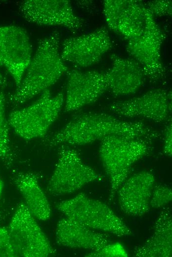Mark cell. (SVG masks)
I'll return each mask as SVG.
<instances>
[{
    "label": "cell",
    "mask_w": 172,
    "mask_h": 257,
    "mask_svg": "<svg viewBox=\"0 0 172 257\" xmlns=\"http://www.w3.org/2000/svg\"><path fill=\"white\" fill-rule=\"evenodd\" d=\"M111 135L151 140L159 134L141 121H126L102 112H83L74 116L47 141L51 146L58 144L83 145Z\"/></svg>",
    "instance_id": "6da1fadb"
},
{
    "label": "cell",
    "mask_w": 172,
    "mask_h": 257,
    "mask_svg": "<svg viewBox=\"0 0 172 257\" xmlns=\"http://www.w3.org/2000/svg\"><path fill=\"white\" fill-rule=\"evenodd\" d=\"M60 36L54 31L42 39L22 81L9 101L18 106L41 94L56 83L68 68L59 52Z\"/></svg>",
    "instance_id": "7a4b0ae2"
},
{
    "label": "cell",
    "mask_w": 172,
    "mask_h": 257,
    "mask_svg": "<svg viewBox=\"0 0 172 257\" xmlns=\"http://www.w3.org/2000/svg\"><path fill=\"white\" fill-rule=\"evenodd\" d=\"M149 141L119 135L109 136L101 140L99 154L110 183L109 200L128 177L133 165L149 153Z\"/></svg>",
    "instance_id": "3957f363"
},
{
    "label": "cell",
    "mask_w": 172,
    "mask_h": 257,
    "mask_svg": "<svg viewBox=\"0 0 172 257\" xmlns=\"http://www.w3.org/2000/svg\"><path fill=\"white\" fill-rule=\"evenodd\" d=\"M64 100L63 92L53 96L47 89L30 105L11 112L8 125L24 139L43 137L58 118Z\"/></svg>",
    "instance_id": "277c9868"
},
{
    "label": "cell",
    "mask_w": 172,
    "mask_h": 257,
    "mask_svg": "<svg viewBox=\"0 0 172 257\" xmlns=\"http://www.w3.org/2000/svg\"><path fill=\"white\" fill-rule=\"evenodd\" d=\"M57 209L66 216L92 229L122 237L131 235V230L105 203L84 193L60 202Z\"/></svg>",
    "instance_id": "5b68a950"
},
{
    "label": "cell",
    "mask_w": 172,
    "mask_h": 257,
    "mask_svg": "<svg viewBox=\"0 0 172 257\" xmlns=\"http://www.w3.org/2000/svg\"><path fill=\"white\" fill-rule=\"evenodd\" d=\"M58 158L46 186L48 193L54 196L73 193L84 185L103 180V176L85 164L77 151L62 145Z\"/></svg>",
    "instance_id": "8992f818"
},
{
    "label": "cell",
    "mask_w": 172,
    "mask_h": 257,
    "mask_svg": "<svg viewBox=\"0 0 172 257\" xmlns=\"http://www.w3.org/2000/svg\"><path fill=\"white\" fill-rule=\"evenodd\" d=\"M7 228L18 257L55 255V250L24 202L19 204Z\"/></svg>",
    "instance_id": "52a82bcc"
},
{
    "label": "cell",
    "mask_w": 172,
    "mask_h": 257,
    "mask_svg": "<svg viewBox=\"0 0 172 257\" xmlns=\"http://www.w3.org/2000/svg\"><path fill=\"white\" fill-rule=\"evenodd\" d=\"M165 35L147 9L143 33L128 40L126 50L142 67L145 77L153 80L162 78L166 73L161 50Z\"/></svg>",
    "instance_id": "ba28073f"
},
{
    "label": "cell",
    "mask_w": 172,
    "mask_h": 257,
    "mask_svg": "<svg viewBox=\"0 0 172 257\" xmlns=\"http://www.w3.org/2000/svg\"><path fill=\"white\" fill-rule=\"evenodd\" d=\"M32 47L25 29L19 26H0V66L5 68L17 87L32 59Z\"/></svg>",
    "instance_id": "9c48e42d"
},
{
    "label": "cell",
    "mask_w": 172,
    "mask_h": 257,
    "mask_svg": "<svg viewBox=\"0 0 172 257\" xmlns=\"http://www.w3.org/2000/svg\"><path fill=\"white\" fill-rule=\"evenodd\" d=\"M19 9L26 20L40 25L60 26L77 31L84 25V20L75 13L67 0H25Z\"/></svg>",
    "instance_id": "30bf717a"
},
{
    "label": "cell",
    "mask_w": 172,
    "mask_h": 257,
    "mask_svg": "<svg viewBox=\"0 0 172 257\" xmlns=\"http://www.w3.org/2000/svg\"><path fill=\"white\" fill-rule=\"evenodd\" d=\"M172 101L170 90L157 88L128 100L114 102L109 105V109L119 116L161 123L170 118Z\"/></svg>",
    "instance_id": "8fae6325"
},
{
    "label": "cell",
    "mask_w": 172,
    "mask_h": 257,
    "mask_svg": "<svg viewBox=\"0 0 172 257\" xmlns=\"http://www.w3.org/2000/svg\"><path fill=\"white\" fill-rule=\"evenodd\" d=\"M112 46L108 30L102 27L86 34L66 39L60 54L64 61L85 68L97 63Z\"/></svg>",
    "instance_id": "7c38bea8"
},
{
    "label": "cell",
    "mask_w": 172,
    "mask_h": 257,
    "mask_svg": "<svg viewBox=\"0 0 172 257\" xmlns=\"http://www.w3.org/2000/svg\"><path fill=\"white\" fill-rule=\"evenodd\" d=\"M67 73L65 112L77 111L96 102L108 89L106 72L73 69Z\"/></svg>",
    "instance_id": "4fadbf2b"
},
{
    "label": "cell",
    "mask_w": 172,
    "mask_h": 257,
    "mask_svg": "<svg viewBox=\"0 0 172 257\" xmlns=\"http://www.w3.org/2000/svg\"><path fill=\"white\" fill-rule=\"evenodd\" d=\"M155 182L154 175L148 171H140L127 178L117 192L122 211L134 216L147 213Z\"/></svg>",
    "instance_id": "5bb4252c"
},
{
    "label": "cell",
    "mask_w": 172,
    "mask_h": 257,
    "mask_svg": "<svg viewBox=\"0 0 172 257\" xmlns=\"http://www.w3.org/2000/svg\"><path fill=\"white\" fill-rule=\"evenodd\" d=\"M111 67L106 72L108 89L115 96L135 93L142 86L145 77L143 70L133 59L110 55Z\"/></svg>",
    "instance_id": "9a60e30c"
},
{
    "label": "cell",
    "mask_w": 172,
    "mask_h": 257,
    "mask_svg": "<svg viewBox=\"0 0 172 257\" xmlns=\"http://www.w3.org/2000/svg\"><path fill=\"white\" fill-rule=\"evenodd\" d=\"M56 243L61 246L94 251L110 243L108 236L66 216L57 223Z\"/></svg>",
    "instance_id": "2e32d148"
},
{
    "label": "cell",
    "mask_w": 172,
    "mask_h": 257,
    "mask_svg": "<svg viewBox=\"0 0 172 257\" xmlns=\"http://www.w3.org/2000/svg\"><path fill=\"white\" fill-rule=\"evenodd\" d=\"M154 227L153 233L147 240L134 248V257H172V216L170 208H164L161 211Z\"/></svg>",
    "instance_id": "e0dca14e"
},
{
    "label": "cell",
    "mask_w": 172,
    "mask_h": 257,
    "mask_svg": "<svg viewBox=\"0 0 172 257\" xmlns=\"http://www.w3.org/2000/svg\"><path fill=\"white\" fill-rule=\"evenodd\" d=\"M37 176L33 172L19 173L14 183L31 214L35 218L46 220L50 216V207Z\"/></svg>",
    "instance_id": "ac0fdd59"
},
{
    "label": "cell",
    "mask_w": 172,
    "mask_h": 257,
    "mask_svg": "<svg viewBox=\"0 0 172 257\" xmlns=\"http://www.w3.org/2000/svg\"><path fill=\"white\" fill-rule=\"evenodd\" d=\"M146 12L147 8L142 1L132 0L119 21L117 33L128 40L140 36L144 30Z\"/></svg>",
    "instance_id": "d6986e66"
},
{
    "label": "cell",
    "mask_w": 172,
    "mask_h": 257,
    "mask_svg": "<svg viewBox=\"0 0 172 257\" xmlns=\"http://www.w3.org/2000/svg\"><path fill=\"white\" fill-rule=\"evenodd\" d=\"M9 126L5 115V96L3 92H0V159L8 169L12 168L14 161Z\"/></svg>",
    "instance_id": "ffe728a7"
},
{
    "label": "cell",
    "mask_w": 172,
    "mask_h": 257,
    "mask_svg": "<svg viewBox=\"0 0 172 257\" xmlns=\"http://www.w3.org/2000/svg\"><path fill=\"white\" fill-rule=\"evenodd\" d=\"M132 0H105L103 1V13L109 29L117 33L119 21Z\"/></svg>",
    "instance_id": "44dd1931"
},
{
    "label": "cell",
    "mask_w": 172,
    "mask_h": 257,
    "mask_svg": "<svg viewBox=\"0 0 172 257\" xmlns=\"http://www.w3.org/2000/svg\"><path fill=\"white\" fill-rule=\"evenodd\" d=\"M172 200V191L171 187L163 185L154 186L153 189L150 206L158 208L165 206Z\"/></svg>",
    "instance_id": "7402d4cb"
},
{
    "label": "cell",
    "mask_w": 172,
    "mask_h": 257,
    "mask_svg": "<svg viewBox=\"0 0 172 257\" xmlns=\"http://www.w3.org/2000/svg\"><path fill=\"white\" fill-rule=\"evenodd\" d=\"M128 253L124 246L120 243H109L103 247L86 254L88 257H126Z\"/></svg>",
    "instance_id": "603a6c76"
},
{
    "label": "cell",
    "mask_w": 172,
    "mask_h": 257,
    "mask_svg": "<svg viewBox=\"0 0 172 257\" xmlns=\"http://www.w3.org/2000/svg\"><path fill=\"white\" fill-rule=\"evenodd\" d=\"M149 12L154 16H171L172 14L171 0H153L144 3Z\"/></svg>",
    "instance_id": "cb8c5ba5"
},
{
    "label": "cell",
    "mask_w": 172,
    "mask_h": 257,
    "mask_svg": "<svg viewBox=\"0 0 172 257\" xmlns=\"http://www.w3.org/2000/svg\"><path fill=\"white\" fill-rule=\"evenodd\" d=\"M0 257H18L5 227H0Z\"/></svg>",
    "instance_id": "d4e9b609"
},
{
    "label": "cell",
    "mask_w": 172,
    "mask_h": 257,
    "mask_svg": "<svg viewBox=\"0 0 172 257\" xmlns=\"http://www.w3.org/2000/svg\"><path fill=\"white\" fill-rule=\"evenodd\" d=\"M163 152L166 156L168 157L172 156V124L171 119L169 120L164 130Z\"/></svg>",
    "instance_id": "484cf974"
},
{
    "label": "cell",
    "mask_w": 172,
    "mask_h": 257,
    "mask_svg": "<svg viewBox=\"0 0 172 257\" xmlns=\"http://www.w3.org/2000/svg\"><path fill=\"white\" fill-rule=\"evenodd\" d=\"M7 86V81L5 77L0 72V87H4Z\"/></svg>",
    "instance_id": "4316f807"
},
{
    "label": "cell",
    "mask_w": 172,
    "mask_h": 257,
    "mask_svg": "<svg viewBox=\"0 0 172 257\" xmlns=\"http://www.w3.org/2000/svg\"><path fill=\"white\" fill-rule=\"evenodd\" d=\"M4 212L3 211H0V222L2 220L4 217Z\"/></svg>",
    "instance_id": "83f0119b"
},
{
    "label": "cell",
    "mask_w": 172,
    "mask_h": 257,
    "mask_svg": "<svg viewBox=\"0 0 172 257\" xmlns=\"http://www.w3.org/2000/svg\"><path fill=\"white\" fill-rule=\"evenodd\" d=\"M2 187H3V184H2L1 180L0 178V196L1 192H2Z\"/></svg>",
    "instance_id": "f1b7e54d"
}]
</instances>
